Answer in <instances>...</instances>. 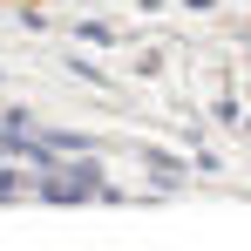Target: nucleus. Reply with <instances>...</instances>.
Here are the masks:
<instances>
[{
    "mask_svg": "<svg viewBox=\"0 0 251 251\" xmlns=\"http://www.w3.org/2000/svg\"><path fill=\"white\" fill-rule=\"evenodd\" d=\"M14 197H21V176H7V170H0V204H14Z\"/></svg>",
    "mask_w": 251,
    "mask_h": 251,
    "instance_id": "nucleus-1",
    "label": "nucleus"
}]
</instances>
